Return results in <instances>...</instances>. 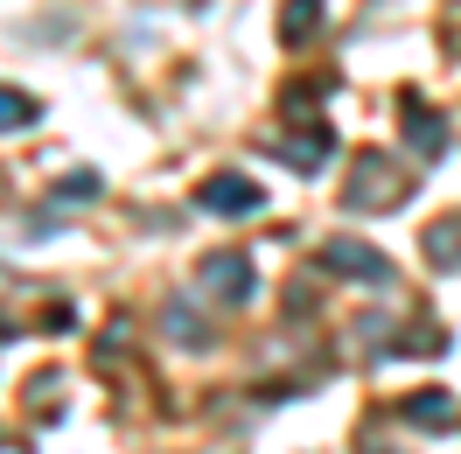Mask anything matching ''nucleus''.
Instances as JSON below:
<instances>
[{"label": "nucleus", "instance_id": "1", "mask_svg": "<svg viewBox=\"0 0 461 454\" xmlns=\"http://www.w3.org/2000/svg\"><path fill=\"white\" fill-rule=\"evenodd\" d=\"M405 196H412V175H399L392 154L364 147V154H357V175L343 182V210H399Z\"/></svg>", "mask_w": 461, "mask_h": 454}, {"label": "nucleus", "instance_id": "2", "mask_svg": "<svg viewBox=\"0 0 461 454\" xmlns=\"http://www.w3.org/2000/svg\"><path fill=\"white\" fill-rule=\"evenodd\" d=\"M196 286L217 308H245V301H252V259L245 252H210L196 266Z\"/></svg>", "mask_w": 461, "mask_h": 454}, {"label": "nucleus", "instance_id": "3", "mask_svg": "<svg viewBox=\"0 0 461 454\" xmlns=\"http://www.w3.org/2000/svg\"><path fill=\"white\" fill-rule=\"evenodd\" d=\"M321 266L343 273V280H357V286H392V259L377 252V245H364V238H329V245H321Z\"/></svg>", "mask_w": 461, "mask_h": 454}, {"label": "nucleus", "instance_id": "4", "mask_svg": "<svg viewBox=\"0 0 461 454\" xmlns=\"http://www.w3.org/2000/svg\"><path fill=\"white\" fill-rule=\"evenodd\" d=\"M399 105H405V147H412L420 161H440V154H447V141H455V133H447V119L433 113L420 91H405Z\"/></svg>", "mask_w": 461, "mask_h": 454}, {"label": "nucleus", "instance_id": "5", "mask_svg": "<svg viewBox=\"0 0 461 454\" xmlns=\"http://www.w3.org/2000/svg\"><path fill=\"white\" fill-rule=\"evenodd\" d=\"M203 210H217V217H252V210H266V189L259 182H245V175H210L196 189Z\"/></svg>", "mask_w": 461, "mask_h": 454}, {"label": "nucleus", "instance_id": "6", "mask_svg": "<svg viewBox=\"0 0 461 454\" xmlns=\"http://www.w3.org/2000/svg\"><path fill=\"white\" fill-rule=\"evenodd\" d=\"M287 126H301V133H280L273 154H280L287 168H321V161H329V147H336L329 119H287Z\"/></svg>", "mask_w": 461, "mask_h": 454}, {"label": "nucleus", "instance_id": "7", "mask_svg": "<svg viewBox=\"0 0 461 454\" xmlns=\"http://www.w3.org/2000/svg\"><path fill=\"white\" fill-rule=\"evenodd\" d=\"M399 413H405V426H420V433H447V426L461 420L455 392H440V385H420V392H405V398H399Z\"/></svg>", "mask_w": 461, "mask_h": 454}, {"label": "nucleus", "instance_id": "8", "mask_svg": "<svg viewBox=\"0 0 461 454\" xmlns=\"http://www.w3.org/2000/svg\"><path fill=\"white\" fill-rule=\"evenodd\" d=\"M315 35H321V0H287V7H280V42H287V50H308Z\"/></svg>", "mask_w": 461, "mask_h": 454}, {"label": "nucleus", "instance_id": "9", "mask_svg": "<svg viewBox=\"0 0 461 454\" xmlns=\"http://www.w3.org/2000/svg\"><path fill=\"white\" fill-rule=\"evenodd\" d=\"M420 245H427V259L440 266V273H455V266H461V210H455V217H433Z\"/></svg>", "mask_w": 461, "mask_h": 454}, {"label": "nucleus", "instance_id": "10", "mask_svg": "<svg viewBox=\"0 0 461 454\" xmlns=\"http://www.w3.org/2000/svg\"><path fill=\"white\" fill-rule=\"evenodd\" d=\"M35 119H42V105H35L29 91H7V85H0V133H29Z\"/></svg>", "mask_w": 461, "mask_h": 454}, {"label": "nucleus", "instance_id": "11", "mask_svg": "<svg viewBox=\"0 0 461 454\" xmlns=\"http://www.w3.org/2000/svg\"><path fill=\"white\" fill-rule=\"evenodd\" d=\"M161 322H168V336H182V350H210V329L196 322V308H189V301H168V314H161Z\"/></svg>", "mask_w": 461, "mask_h": 454}, {"label": "nucleus", "instance_id": "12", "mask_svg": "<svg viewBox=\"0 0 461 454\" xmlns=\"http://www.w3.org/2000/svg\"><path fill=\"white\" fill-rule=\"evenodd\" d=\"M98 189H105V182H98V168H70V175L57 182V203H91Z\"/></svg>", "mask_w": 461, "mask_h": 454}, {"label": "nucleus", "instance_id": "13", "mask_svg": "<svg viewBox=\"0 0 461 454\" xmlns=\"http://www.w3.org/2000/svg\"><path fill=\"white\" fill-rule=\"evenodd\" d=\"M0 336H7V314H0Z\"/></svg>", "mask_w": 461, "mask_h": 454}]
</instances>
